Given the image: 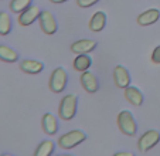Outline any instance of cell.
I'll list each match as a JSON object with an SVG mask.
<instances>
[{
    "instance_id": "cell-1",
    "label": "cell",
    "mask_w": 160,
    "mask_h": 156,
    "mask_svg": "<svg viewBox=\"0 0 160 156\" xmlns=\"http://www.w3.org/2000/svg\"><path fill=\"white\" fill-rule=\"evenodd\" d=\"M77 107H78V98L74 94L65 95L60 102V108H58V115L61 119L70 121L75 117Z\"/></svg>"
},
{
    "instance_id": "cell-2",
    "label": "cell",
    "mask_w": 160,
    "mask_h": 156,
    "mask_svg": "<svg viewBox=\"0 0 160 156\" xmlns=\"http://www.w3.org/2000/svg\"><path fill=\"white\" fill-rule=\"evenodd\" d=\"M118 126L121 129V132L125 133L128 136H133L138 131V125H136V121L133 118L132 112L130 111H121L118 115Z\"/></svg>"
},
{
    "instance_id": "cell-3",
    "label": "cell",
    "mask_w": 160,
    "mask_h": 156,
    "mask_svg": "<svg viewBox=\"0 0 160 156\" xmlns=\"http://www.w3.org/2000/svg\"><path fill=\"white\" fill-rule=\"evenodd\" d=\"M87 139V135H85L82 131H71V132H67L58 139V145L62 149H72V148L78 146L81 142H84Z\"/></svg>"
},
{
    "instance_id": "cell-4",
    "label": "cell",
    "mask_w": 160,
    "mask_h": 156,
    "mask_svg": "<svg viewBox=\"0 0 160 156\" xmlns=\"http://www.w3.org/2000/svg\"><path fill=\"white\" fill-rule=\"evenodd\" d=\"M67 81H68V75L67 71L62 67H58L52 71L51 77H50V90L55 94H60L65 90Z\"/></svg>"
},
{
    "instance_id": "cell-5",
    "label": "cell",
    "mask_w": 160,
    "mask_h": 156,
    "mask_svg": "<svg viewBox=\"0 0 160 156\" xmlns=\"http://www.w3.org/2000/svg\"><path fill=\"white\" fill-rule=\"evenodd\" d=\"M160 142V132L156 129H150L148 132H145L140 136L139 142H138V148L140 152H148L152 148H154Z\"/></svg>"
},
{
    "instance_id": "cell-6",
    "label": "cell",
    "mask_w": 160,
    "mask_h": 156,
    "mask_svg": "<svg viewBox=\"0 0 160 156\" xmlns=\"http://www.w3.org/2000/svg\"><path fill=\"white\" fill-rule=\"evenodd\" d=\"M38 23H40L41 30L44 31L47 36H52L58 29L57 20H55V17L52 16V13H50L48 10L41 12V14H40V17H38Z\"/></svg>"
},
{
    "instance_id": "cell-7",
    "label": "cell",
    "mask_w": 160,
    "mask_h": 156,
    "mask_svg": "<svg viewBox=\"0 0 160 156\" xmlns=\"http://www.w3.org/2000/svg\"><path fill=\"white\" fill-rule=\"evenodd\" d=\"M40 14H41V10H40L38 6H30L23 13H20V16H18V23H20L21 26H30V24H33L36 20H38Z\"/></svg>"
},
{
    "instance_id": "cell-8",
    "label": "cell",
    "mask_w": 160,
    "mask_h": 156,
    "mask_svg": "<svg viewBox=\"0 0 160 156\" xmlns=\"http://www.w3.org/2000/svg\"><path fill=\"white\" fill-rule=\"evenodd\" d=\"M113 80H115L116 87L123 88V90L130 85V75L123 65L115 67V70H113Z\"/></svg>"
},
{
    "instance_id": "cell-9",
    "label": "cell",
    "mask_w": 160,
    "mask_h": 156,
    "mask_svg": "<svg viewBox=\"0 0 160 156\" xmlns=\"http://www.w3.org/2000/svg\"><path fill=\"white\" fill-rule=\"evenodd\" d=\"M95 48H97V41H94V40H78V41L72 43V45H71V51L75 53L77 55L88 54Z\"/></svg>"
},
{
    "instance_id": "cell-10",
    "label": "cell",
    "mask_w": 160,
    "mask_h": 156,
    "mask_svg": "<svg viewBox=\"0 0 160 156\" xmlns=\"http://www.w3.org/2000/svg\"><path fill=\"white\" fill-rule=\"evenodd\" d=\"M81 84H82V87H84V90L87 91V92H89V94L97 92L98 88H99V82H98L97 77H95L92 72H89V71L82 72Z\"/></svg>"
},
{
    "instance_id": "cell-11",
    "label": "cell",
    "mask_w": 160,
    "mask_h": 156,
    "mask_svg": "<svg viewBox=\"0 0 160 156\" xmlns=\"http://www.w3.org/2000/svg\"><path fill=\"white\" fill-rule=\"evenodd\" d=\"M160 18V12L157 9H149L146 12L140 13L138 16V24L140 26H150V24H154L157 20Z\"/></svg>"
},
{
    "instance_id": "cell-12",
    "label": "cell",
    "mask_w": 160,
    "mask_h": 156,
    "mask_svg": "<svg viewBox=\"0 0 160 156\" xmlns=\"http://www.w3.org/2000/svg\"><path fill=\"white\" fill-rule=\"evenodd\" d=\"M125 98L135 107H140L143 104V94L140 92L139 88L136 87H126L125 88Z\"/></svg>"
},
{
    "instance_id": "cell-13",
    "label": "cell",
    "mask_w": 160,
    "mask_h": 156,
    "mask_svg": "<svg viewBox=\"0 0 160 156\" xmlns=\"http://www.w3.org/2000/svg\"><path fill=\"white\" fill-rule=\"evenodd\" d=\"M41 125H42V129H44V132L47 133V135H54V133H57V131H58L57 118H55L52 114H50V112L42 117Z\"/></svg>"
},
{
    "instance_id": "cell-14",
    "label": "cell",
    "mask_w": 160,
    "mask_h": 156,
    "mask_svg": "<svg viewBox=\"0 0 160 156\" xmlns=\"http://www.w3.org/2000/svg\"><path fill=\"white\" fill-rule=\"evenodd\" d=\"M20 70L26 74H38L44 70V64L36 60H23L20 63Z\"/></svg>"
},
{
    "instance_id": "cell-15",
    "label": "cell",
    "mask_w": 160,
    "mask_h": 156,
    "mask_svg": "<svg viewBox=\"0 0 160 156\" xmlns=\"http://www.w3.org/2000/svg\"><path fill=\"white\" fill-rule=\"evenodd\" d=\"M106 24V14L103 12H97L89 20V29L95 33L103 30Z\"/></svg>"
},
{
    "instance_id": "cell-16",
    "label": "cell",
    "mask_w": 160,
    "mask_h": 156,
    "mask_svg": "<svg viewBox=\"0 0 160 156\" xmlns=\"http://www.w3.org/2000/svg\"><path fill=\"white\" fill-rule=\"evenodd\" d=\"M92 65V58L88 54H78L74 60V70L78 72H85Z\"/></svg>"
},
{
    "instance_id": "cell-17",
    "label": "cell",
    "mask_w": 160,
    "mask_h": 156,
    "mask_svg": "<svg viewBox=\"0 0 160 156\" xmlns=\"http://www.w3.org/2000/svg\"><path fill=\"white\" fill-rule=\"evenodd\" d=\"M0 60L4 63H16L18 60V54L7 45H0Z\"/></svg>"
},
{
    "instance_id": "cell-18",
    "label": "cell",
    "mask_w": 160,
    "mask_h": 156,
    "mask_svg": "<svg viewBox=\"0 0 160 156\" xmlns=\"http://www.w3.org/2000/svg\"><path fill=\"white\" fill-rule=\"evenodd\" d=\"M54 152V142L52 141H44L38 145L36 149L34 156H51Z\"/></svg>"
},
{
    "instance_id": "cell-19",
    "label": "cell",
    "mask_w": 160,
    "mask_h": 156,
    "mask_svg": "<svg viewBox=\"0 0 160 156\" xmlns=\"http://www.w3.org/2000/svg\"><path fill=\"white\" fill-rule=\"evenodd\" d=\"M12 31V18L7 13L0 12V36H7Z\"/></svg>"
},
{
    "instance_id": "cell-20",
    "label": "cell",
    "mask_w": 160,
    "mask_h": 156,
    "mask_svg": "<svg viewBox=\"0 0 160 156\" xmlns=\"http://www.w3.org/2000/svg\"><path fill=\"white\" fill-rule=\"evenodd\" d=\"M31 2L33 0H12L10 2V9H12L13 13H23L26 9L31 6Z\"/></svg>"
},
{
    "instance_id": "cell-21",
    "label": "cell",
    "mask_w": 160,
    "mask_h": 156,
    "mask_svg": "<svg viewBox=\"0 0 160 156\" xmlns=\"http://www.w3.org/2000/svg\"><path fill=\"white\" fill-rule=\"evenodd\" d=\"M99 0H77V4H78L79 7H91L94 6V4H97Z\"/></svg>"
},
{
    "instance_id": "cell-22",
    "label": "cell",
    "mask_w": 160,
    "mask_h": 156,
    "mask_svg": "<svg viewBox=\"0 0 160 156\" xmlns=\"http://www.w3.org/2000/svg\"><path fill=\"white\" fill-rule=\"evenodd\" d=\"M152 61L154 64H160V45H157L152 53Z\"/></svg>"
},
{
    "instance_id": "cell-23",
    "label": "cell",
    "mask_w": 160,
    "mask_h": 156,
    "mask_svg": "<svg viewBox=\"0 0 160 156\" xmlns=\"http://www.w3.org/2000/svg\"><path fill=\"white\" fill-rule=\"evenodd\" d=\"M113 156H135V153H132V152H118Z\"/></svg>"
},
{
    "instance_id": "cell-24",
    "label": "cell",
    "mask_w": 160,
    "mask_h": 156,
    "mask_svg": "<svg viewBox=\"0 0 160 156\" xmlns=\"http://www.w3.org/2000/svg\"><path fill=\"white\" fill-rule=\"evenodd\" d=\"M51 3H55V4H60V3H64V2H67V0H50Z\"/></svg>"
},
{
    "instance_id": "cell-25",
    "label": "cell",
    "mask_w": 160,
    "mask_h": 156,
    "mask_svg": "<svg viewBox=\"0 0 160 156\" xmlns=\"http://www.w3.org/2000/svg\"><path fill=\"white\" fill-rule=\"evenodd\" d=\"M2 156H12V155H9V153H4V155H2Z\"/></svg>"
},
{
    "instance_id": "cell-26",
    "label": "cell",
    "mask_w": 160,
    "mask_h": 156,
    "mask_svg": "<svg viewBox=\"0 0 160 156\" xmlns=\"http://www.w3.org/2000/svg\"><path fill=\"white\" fill-rule=\"evenodd\" d=\"M58 156H72V155H58Z\"/></svg>"
}]
</instances>
